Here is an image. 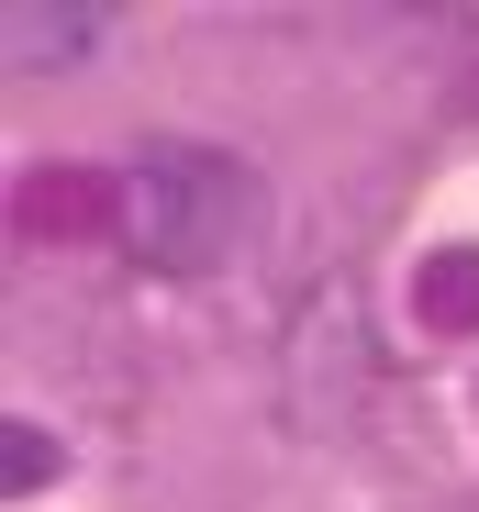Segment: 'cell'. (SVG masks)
I'll return each mask as SVG.
<instances>
[{
	"label": "cell",
	"instance_id": "7a4b0ae2",
	"mask_svg": "<svg viewBox=\"0 0 479 512\" xmlns=\"http://www.w3.org/2000/svg\"><path fill=\"white\" fill-rule=\"evenodd\" d=\"M12 223L34 245H90V234L123 223V190L101 179V167H34V179L12 190Z\"/></svg>",
	"mask_w": 479,
	"mask_h": 512
},
{
	"label": "cell",
	"instance_id": "3957f363",
	"mask_svg": "<svg viewBox=\"0 0 479 512\" xmlns=\"http://www.w3.org/2000/svg\"><path fill=\"white\" fill-rule=\"evenodd\" d=\"M413 312L435 334H479V245H435L413 268Z\"/></svg>",
	"mask_w": 479,
	"mask_h": 512
},
{
	"label": "cell",
	"instance_id": "6da1fadb",
	"mask_svg": "<svg viewBox=\"0 0 479 512\" xmlns=\"http://www.w3.org/2000/svg\"><path fill=\"white\" fill-rule=\"evenodd\" d=\"M123 223L145 245V268L168 279H212L257 245V179L212 145H156L134 179H123Z\"/></svg>",
	"mask_w": 479,
	"mask_h": 512
},
{
	"label": "cell",
	"instance_id": "5b68a950",
	"mask_svg": "<svg viewBox=\"0 0 479 512\" xmlns=\"http://www.w3.org/2000/svg\"><path fill=\"white\" fill-rule=\"evenodd\" d=\"M0 468H12V490H45L56 479V446L34 435V423H0Z\"/></svg>",
	"mask_w": 479,
	"mask_h": 512
},
{
	"label": "cell",
	"instance_id": "277c9868",
	"mask_svg": "<svg viewBox=\"0 0 479 512\" xmlns=\"http://www.w3.org/2000/svg\"><path fill=\"white\" fill-rule=\"evenodd\" d=\"M0 34H12V67H56V56H78V45L101 34V12H90V0H78V12H56V0H12Z\"/></svg>",
	"mask_w": 479,
	"mask_h": 512
}]
</instances>
